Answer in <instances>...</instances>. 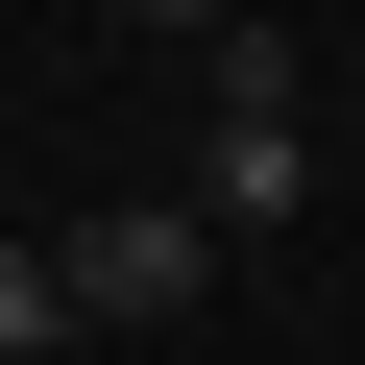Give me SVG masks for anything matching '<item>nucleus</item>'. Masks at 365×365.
Returning <instances> with one entry per match:
<instances>
[{
    "mask_svg": "<svg viewBox=\"0 0 365 365\" xmlns=\"http://www.w3.org/2000/svg\"><path fill=\"white\" fill-rule=\"evenodd\" d=\"M122 25H170V49H220V25H244V0H122Z\"/></svg>",
    "mask_w": 365,
    "mask_h": 365,
    "instance_id": "4",
    "label": "nucleus"
},
{
    "mask_svg": "<svg viewBox=\"0 0 365 365\" xmlns=\"http://www.w3.org/2000/svg\"><path fill=\"white\" fill-rule=\"evenodd\" d=\"M49 268H73V341H170V317H220V220H195V195H98Z\"/></svg>",
    "mask_w": 365,
    "mask_h": 365,
    "instance_id": "2",
    "label": "nucleus"
},
{
    "mask_svg": "<svg viewBox=\"0 0 365 365\" xmlns=\"http://www.w3.org/2000/svg\"><path fill=\"white\" fill-rule=\"evenodd\" d=\"M292 195H317V73H292L268 25H220V122H195V220H220V244H268Z\"/></svg>",
    "mask_w": 365,
    "mask_h": 365,
    "instance_id": "1",
    "label": "nucleus"
},
{
    "mask_svg": "<svg viewBox=\"0 0 365 365\" xmlns=\"http://www.w3.org/2000/svg\"><path fill=\"white\" fill-rule=\"evenodd\" d=\"M49 341H73V268H49V244H0V365H49Z\"/></svg>",
    "mask_w": 365,
    "mask_h": 365,
    "instance_id": "3",
    "label": "nucleus"
}]
</instances>
